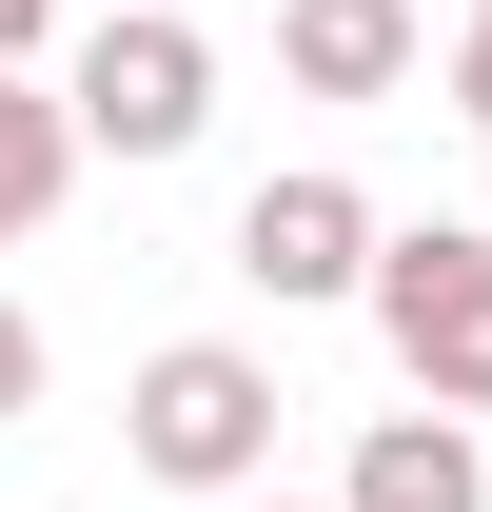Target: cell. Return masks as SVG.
Listing matches in <instances>:
<instances>
[{"label": "cell", "instance_id": "9c48e42d", "mask_svg": "<svg viewBox=\"0 0 492 512\" xmlns=\"http://www.w3.org/2000/svg\"><path fill=\"white\" fill-rule=\"evenodd\" d=\"M453 119L492 138V0H453Z\"/></svg>", "mask_w": 492, "mask_h": 512}, {"label": "cell", "instance_id": "7c38bea8", "mask_svg": "<svg viewBox=\"0 0 492 512\" xmlns=\"http://www.w3.org/2000/svg\"><path fill=\"white\" fill-rule=\"evenodd\" d=\"M60 20H99V0H60Z\"/></svg>", "mask_w": 492, "mask_h": 512}, {"label": "cell", "instance_id": "5b68a950", "mask_svg": "<svg viewBox=\"0 0 492 512\" xmlns=\"http://www.w3.org/2000/svg\"><path fill=\"white\" fill-rule=\"evenodd\" d=\"M433 0H276V79L296 99H414Z\"/></svg>", "mask_w": 492, "mask_h": 512}, {"label": "cell", "instance_id": "4fadbf2b", "mask_svg": "<svg viewBox=\"0 0 492 512\" xmlns=\"http://www.w3.org/2000/svg\"><path fill=\"white\" fill-rule=\"evenodd\" d=\"M473 237H492V217H473Z\"/></svg>", "mask_w": 492, "mask_h": 512}, {"label": "cell", "instance_id": "52a82bcc", "mask_svg": "<svg viewBox=\"0 0 492 512\" xmlns=\"http://www.w3.org/2000/svg\"><path fill=\"white\" fill-rule=\"evenodd\" d=\"M79 197V119H60V79H0V256L40 237Z\"/></svg>", "mask_w": 492, "mask_h": 512}, {"label": "cell", "instance_id": "30bf717a", "mask_svg": "<svg viewBox=\"0 0 492 512\" xmlns=\"http://www.w3.org/2000/svg\"><path fill=\"white\" fill-rule=\"evenodd\" d=\"M60 60V0H0V79H40Z\"/></svg>", "mask_w": 492, "mask_h": 512}, {"label": "cell", "instance_id": "6da1fadb", "mask_svg": "<svg viewBox=\"0 0 492 512\" xmlns=\"http://www.w3.org/2000/svg\"><path fill=\"white\" fill-rule=\"evenodd\" d=\"M276 414H296V394H276L256 335H158V355L119 375V453L158 473V493H217V512L276 493Z\"/></svg>", "mask_w": 492, "mask_h": 512}, {"label": "cell", "instance_id": "8fae6325", "mask_svg": "<svg viewBox=\"0 0 492 512\" xmlns=\"http://www.w3.org/2000/svg\"><path fill=\"white\" fill-rule=\"evenodd\" d=\"M237 512H335V493H237Z\"/></svg>", "mask_w": 492, "mask_h": 512}, {"label": "cell", "instance_id": "ba28073f", "mask_svg": "<svg viewBox=\"0 0 492 512\" xmlns=\"http://www.w3.org/2000/svg\"><path fill=\"white\" fill-rule=\"evenodd\" d=\"M40 375H60V355H40V316H20V296H0V434H20V414H40Z\"/></svg>", "mask_w": 492, "mask_h": 512}, {"label": "cell", "instance_id": "8992f818", "mask_svg": "<svg viewBox=\"0 0 492 512\" xmlns=\"http://www.w3.org/2000/svg\"><path fill=\"white\" fill-rule=\"evenodd\" d=\"M335 512H492V434L473 414H374L355 473H335Z\"/></svg>", "mask_w": 492, "mask_h": 512}, {"label": "cell", "instance_id": "7a4b0ae2", "mask_svg": "<svg viewBox=\"0 0 492 512\" xmlns=\"http://www.w3.org/2000/svg\"><path fill=\"white\" fill-rule=\"evenodd\" d=\"M60 119H79V158H197L217 138V40L178 0H99V20H60Z\"/></svg>", "mask_w": 492, "mask_h": 512}, {"label": "cell", "instance_id": "3957f363", "mask_svg": "<svg viewBox=\"0 0 492 512\" xmlns=\"http://www.w3.org/2000/svg\"><path fill=\"white\" fill-rule=\"evenodd\" d=\"M355 316H374V355L414 375V414H473L492 434V237L473 217H394Z\"/></svg>", "mask_w": 492, "mask_h": 512}, {"label": "cell", "instance_id": "277c9868", "mask_svg": "<svg viewBox=\"0 0 492 512\" xmlns=\"http://www.w3.org/2000/svg\"><path fill=\"white\" fill-rule=\"evenodd\" d=\"M374 178H335V158H296V178H256L237 197V276L276 296V316H335V296H374Z\"/></svg>", "mask_w": 492, "mask_h": 512}]
</instances>
